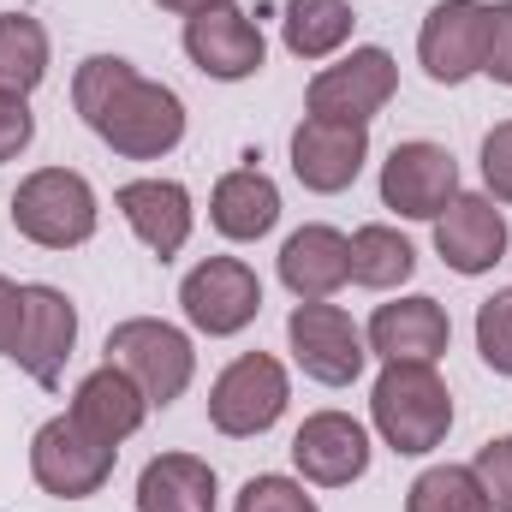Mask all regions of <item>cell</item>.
<instances>
[{"label":"cell","instance_id":"cell-1","mask_svg":"<svg viewBox=\"0 0 512 512\" xmlns=\"http://www.w3.org/2000/svg\"><path fill=\"white\" fill-rule=\"evenodd\" d=\"M72 108L84 114V126L96 131L114 155H126V161H161L185 137V102L167 84L143 78L120 54H90L78 66Z\"/></svg>","mask_w":512,"mask_h":512},{"label":"cell","instance_id":"cell-2","mask_svg":"<svg viewBox=\"0 0 512 512\" xmlns=\"http://www.w3.org/2000/svg\"><path fill=\"white\" fill-rule=\"evenodd\" d=\"M370 423L399 459H423L453 429V393L435 364H387L370 393Z\"/></svg>","mask_w":512,"mask_h":512},{"label":"cell","instance_id":"cell-3","mask_svg":"<svg viewBox=\"0 0 512 512\" xmlns=\"http://www.w3.org/2000/svg\"><path fill=\"white\" fill-rule=\"evenodd\" d=\"M96 221H102L96 191L72 167H36L12 191V227H18V239H30L42 251H78V245H90Z\"/></svg>","mask_w":512,"mask_h":512},{"label":"cell","instance_id":"cell-4","mask_svg":"<svg viewBox=\"0 0 512 512\" xmlns=\"http://www.w3.org/2000/svg\"><path fill=\"white\" fill-rule=\"evenodd\" d=\"M108 364L126 370L131 382L143 387L149 411L155 405H173L191 376H197V352H191V334L161 322V316H131L108 334Z\"/></svg>","mask_w":512,"mask_h":512},{"label":"cell","instance_id":"cell-5","mask_svg":"<svg viewBox=\"0 0 512 512\" xmlns=\"http://www.w3.org/2000/svg\"><path fill=\"white\" fill-rule=\"evenodd\" d=\"M114 459H120V447L96 441L72 411L48 417L36 429V441H30V477L54 501H90V495H102V483L114 477Z\"/></svg>","mask_w":512,"mask_h":512},{"label":"cell","instance_id":"cell-6","mask_svg":"<svg viewBox=\"0 0 512 512\" xmlns=\"http://www.w3.org/2000/svg\"><path fill=\"white\" fill-rule=\"evenodd\" d=\"M286 399H292L286 364L268 358V352H245V358H233L215 376V387H209V423L221 435H233V441H251V435H268L280 423Z\"/></svg>","mask_w":512,"mask_h":512},{"label":"cell","instance_id":"cell-7","mask_svg":"<svg viewBox=\"0 0 512 512\" xmlns=\"http://www.w3.org/2000/svg\"><path fill=\"white\" fill-rule=\"evenodd\" d=\"M179 310L209 340L245 334L256 322V310H262V280H256L251 262H239V256H209V262H197L179 280Z\"/></svg>","mask_w":512,"mask_h":512},{"label":"cell","instance_id":"cell-8","mask_svg":"<svg viewBox=\"0 0 512 512\" xmlns=\"http://www.w3.org/2000/svg\"><path fill=\"white\" fill-rule=\"evenodd\" d=\"M393 90H399V66H393V54H387V48H352V54H340L334 66H322V72L310 78L304 108H310L316 120L370 126L387 102H393Z\"/></svg>","mask_w":512,"mask_h":512},{"label":"cell","instance_id":"cell-9","mask_svg":"<svg viewBox=\"0 0 512 512\" xmlns=\"http://www.w3.org/2000/svg\"><path fill=\"white\" fill-rule=\"evenodd\" d=\"M286 340H292L298 370H304L310 382H322V387H352L358 376H364V364H370L364 328H358L340 304H328V298L298 304L292 322H286Z\"/></svg>","mask_w":512,"mask_h":512},{"label":"cell","instance_id":"cell-10","mask_svg":"<svg viewBox=\"0 0 512 512\" xmlns=\"http://www.w3.org/2000/svg\"><path fill=\"white\" fill-rule=\"evenodd\" d=\"M453 197H459V161L441 143L429 137L393 143V155L382 161V209H393L399 221H435Z\"/></svg>","mask_w":512,"mask_h":512},{"label":"cell","instance_id":"cell-11","mask_svg":"<svg viewBox=\"0 0 512 512\" xmlns=\"http://www.w3.org/2000/svg\"><path fill=\"white\" fill-rule=\"evenodd\" d=\"M417 60L435 84H465L489 60V6L483 0H441L417 30Z\"/></svg>","mask_w":512,"mask_h":512},{"label":"cell","instance_id":"cell-12","mask_svg":"<svg viewBox=\"0 0 512 512\" xmlns=\"http://www.w3.org/2000/svg\"><path fill=\"white\" fill-rule=\"evenodd\" d=\"M72 346H78V304L48 280L24 286V322H18V346H12L18 370L36 387H60Z\"/></svg>","mask_w":512,"mask_h":512},{"label":"cell","instance_id":"cell-13","mask_svg":"<svg viewBox=\"0 0 512 512\" xmlns=\"http://www.w3.org/2000/svg\"><path fill=\"white\" fill-rule=\"evenodd\" d=\"M292 465L316 489H346L370 471V429L346 411H310L292 435Z\"/></svg>","mask_w":512,"mask_h":512},{"label":"cell","instance_id":"cell-14","mask_svg":"<svg viewBox=\"0 0 512 512\" xmlns=\"http://www.w3.org/2000/svg\"><path fill=\"white\" fill-rule=\"evenodd\" d=\"M364 161H370V126L316 120V114H304V120L292 126V173H298V185L316 191V197H334V191L358 185Z\"/></svg>","mask_w":512,"mask_h":512},{"label":"cell","instance_id":"cell-15","mask_svg":"<svg viewBox=\"0 0 512 512\" xmlns=\"http://www.w3.org/2000/svg\"><path fill=\"white\" fill-rule=\"evenodd\" d=\"M185 54H191V66L203 78L245 84V78L262 72L268 42H262V30H256L239 6H209V12H191L185 18Z\"/></svg>","mask_w":512,"mask_h":512},{"label":"cell","instance_id":"cell-16","mask_svg":"<svg viewBox=\"0 0 512 512\" xmlns=\"http://www.w3.org/2000/svg\"><path fill=\"white\" fill-rule=\"evenodd\" d=\"M447 340H453V322H447V310L429 292H411V298L382 304L370 316V328H364V346L382 364H435L447 352Z\"/></svg>","mask_w":512,"mask_h":512},{"label":"cell","instance_id":"cell-17","mask_svg":"<svg viewBox=\"0 0 512 512\" xmlns=\"http://www.w3.org/2000/svg\"><path fill=\"white\" fill-rule=\"evenodd\" d=\"M435 251L453 274H489L507 256V215L495 197L459 191L441 215H435Z\"/></svg>","mask_w":512,"mask_h":512},{"label":"cell","instance_id":"cell-18","mask_svg":"<svg viewBox=\"0 0 512 512\" xmlns=\"http://www.w3.org/2000/svg\"><path fill=\"white\" fill-rule=\"evenodd\" d=\"M114 209L126 215V227L137 233V245L149 256H161V262H173V256L185 251V239H191V191L179 185V179H131L120 185V197H114Z\"/></svg>","mask_w":512,"mask_h":512},{"label":"cell","instance_id":"cell-19","mask_svg":"<svg viewBox=\"0 0 512 512\" xmlns=\"http://www.w3.org/2000/svg\"><path fill=\"white\" fill-rule=\"evenodd\" d=\"M280 280H286V292H292L298 304L334 298V292L352 280V239H346L340 227H322V221L298 227V233L280 245Z\"/></svg>","mask_w":512,"mask_h":512},{"label":"cell","instance_id":"cell-20","mask_svg":"<svg viewBox=\"0 0 512 512\" xmlns=\"http://www.w3.org/2000/svg\"><path fill=\"white\" fill-rule=\"evenodd\" d=\"M209 221L221 239L233 245H256L262 233H274L280 221V185L262 173V167H233L215 179V197H209Z\"/></svg>","mask_w":512,"mask_h":512},{"label":"cell","instance_id":"cell-21","mask_svg":"<svg viewBox=\"0 0 512 512\" xmlns=\"http://www.w3.org/2000/svg\"><path fill=\"white\" fill-rule=\"evenodd\" d=\"M72 417H78L96 441L120 447V441H131V435L143 429L149 399H143V387L131 382L126 370L102 364V370H90V376L78 382V393H72Z\"/></svg>","mask_w":512,"mask_h":512},{"label":"cell","instance_id":"cell-22","mask_svg":"<svg viewBox=\"0 0 512 512\" xmlns=\"http://www.w3.org/2000/svg\"><path fill=\"white\" fill-rule=\"evenodd\" d=\"M215 465L197 453H161L137 471V512H215Z\"/></svg>","mask_w":512,"mask_h":512},{"label":"cell","instance_id":"cell-23","mask_svg":"<svg viewBox=\"0 0 512 512\" xmlns=\"http://www.w3.org/2000/svg\"><path fill=\"white\" fill-rule=\"evenodd\" d=\"M352 6L346 0H286V18H280V42L286 54L298 60H328L352 42Z\"/></svg>","mask_w":512,"mask_h":512},{"label":"cell","instance_id":"cell-24","mask_svg":"<svg viewBox=\"0 0 512 512\" xmlns=\"http://www.w3.org/2000/svg\"><path fill=\"white\" fill-rule=\"evenodd\" d=\"M411 274H417V251H411V239H405L399 227L370 221V227L352 233V280H358V286L393 292V286H405Z\"/></svg>","mask_w":512,"mask_h":512},{"label":"cell","instance_id":"cell-25","mask_svg":"<svg viewBox=\"0 0 512 512\" xmlns=\"http://www.w3.org/2000/svg\"><path fill=\"white\" fill-rule=\"evenodd\" d=\"M48 78V30L30 12H6L0 18V90L30 96Z\"/></svg>","mask_w":512,"mask_h":512},{"label":"cell","instance_id":"cell-26","mask_svg":"<svg viewBox=\"0 0 512 512\" xmlns=\"http://www.w3.org/2000/svg\"><path fill=\"white\" fill-rule=\"evenodd\" d=\"M405 512H489V495L471 465H429L405 489Z\"/></svg>","mask_w":512,"mask_h":512},{"label":"cell","instance_id":"cell-27","mask_svg":"<svg viewBox=\"0 0 512 512\" xmlns=\"http://www.w3.org/2000/svg\"><path fill=\"white\" fill-rule=\"evenodd\" d=\"M477 352L495 376H512V292H495L477 304Z\"/></svg>","mask_w":512,"mask_h":512},{"label":"cell","instance_id":"cell-28","mask_svg":"<svg viewBox=\"0 0 512 512\" xmlns=\"http://www.w3.org/2000/svg\"><path fill=\"white\" fill-rule=\"evenodd\" d=\"M233 512H322V507H316V495H304V483H292V477H251V483L239 489V507Z\"/></svg>","mask_w":512,"mask_h":512},{"label":"cell","instance_id":"cell-29","mask_svg":"<svg viewBox=\"0 0 512 512\" xmlns=\"http://www.w3.org/2000/svg\"><path fill=\"white\" fill-rule=\"evenodd\" d=\"M471 471H477V483L489 495V512H512V435L483 441L477 459H471Z\"/></svg>","mask_w":512,"mask_h":512},{"label":"cell","instance_id":"cell-30","mask_svg":"<svg viewBox=\"0 0 512 512\" xmlns=\"http://www.w3.org/2000/svg\"><path fill=\"white\" fill-rule=\"evenodd\" d=\"M36 137V114H30V96L18 90H0V161H18Z\"/></svg>","mask_w":512,"mask_h":512},{"label":"cell","instance_id":"cell-31","mask_svg":"<svg viewBox=\"0 0 512 512\" xmlns=\"http://www.w3.org/2000/svg\"><path fill=\"white\" fill-rule=\"evenodd\" d=\"M483 179L495 203H512V120H501L483 137Z\"/></svg>","mask_w":512,"mask_h":512},{"label":"cell","instance_id":"cell-32","mask_svg":"<svg viewBox=\"0 0 512 512\" xmlns=\"http://www.w3.org/2000/svg\"><path fill=\"white\" fill-rule=\"evenodd\" d=\"M483 72L512 90V0L489 6V60H483Z\"/></svg>","mask_w":512,"mask_h":512},{"label":"cell","instance_id":"cell-33","mask_svg":"<svg viewBox=\"0 0 512 512\" xmlns=\"http://www.w3.org/2000/svg\"><path fill=\"white\" fill-rule=\"evenodd\" d=\"M18 322H24V286H12V280L0 274V358H12Z\"/></svg>","mask_w":512,"mask_h":512},{"label":"cell","instance_id":"cell-34","mask_svg":"<svg viewBox=\"0 0 512 512\" xmlns=\"http://www.w3.org/2000/svg\"><path fill=\"white\" fill-rule=\"evenodd\" d=\"M161 12H179V18H191V12H209V6H233V0H155Z\"/></svg>","mask_w":512,"mask_h":512}]
</instances>
